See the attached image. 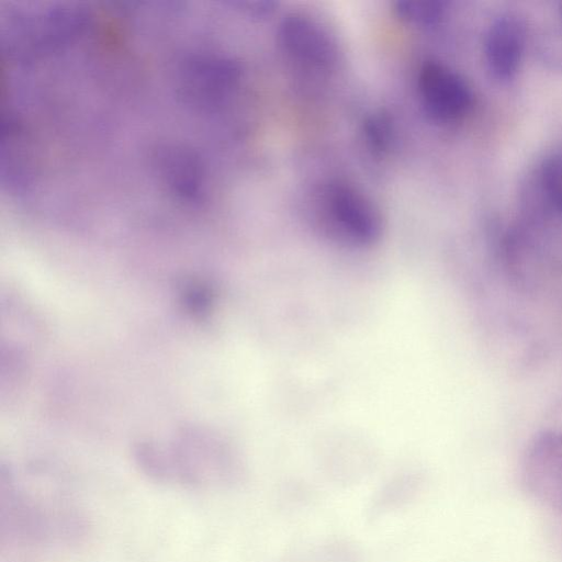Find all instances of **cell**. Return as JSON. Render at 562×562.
<instances>
[{"instance_id": "1", "label": "cell", "mask_w": 562, "mask_h": 562, "mask_svg": "<svg viewBox=\"0 0 562 562\" xmlns=\"http://www.w3.org/2000/svg\"><path fill=\"white\" fill-rule=\"evenodd\" d=\"M326 218L340 240L352 246L374 245L382 234V217L374 203L359 189L331 183L325 192Z\"/></svg>"}, {"instance_id": "2", "label": "cell", "mask_w": 562, "mask_h": 562, "mask_svg": "<svg viewBox=\"0 0 562 562\" xmlns=\"http://www.w3.org/2000/svg\"><path fill=\"white\" fill-rule=\"evenodd\" d=\"M277 38L286 57L305 68L330 70L339 60L336 36L311 14L293 12L285 15L279 23Z\"/></svg>"}, {"instance_id": "3", "label": "cell", "mask_w": 562, "mask_h": 562, "mask_svg": "<svg viewBox=\"0 0 562 562\" xmlns=\"http://www.w3.org/2000/svg\"><path fill=\"white\" fill-rule=\"evenodd\" d=\"M417 87L425 112L436 121L460 119L473 103V93L467 80L439 61L429 60L420 67Z\"/></svg>"}, {"instance_id": "4", "label": "cell", "mask_w": 562, "mask_h": 562, "mask_svg": "<svg viewBox=\"0 0 562 562\" xmlns=\"http://www.w3.org/2000/svg\"><path fill=\"white\" fill-rule=\"evenodd\" d=\"M525 42L526 26L517 14L502 13L491 22L485 37V56L496 78L507 80L516 74Z\"/></svg>"}, {"instance_id": "5", "label": "cell", "mask_w": 562, "mask_h": 562, "mask_svg": "<svg viewBox=\"0 0 562 562\" xmlns=\"http://www.w3.org/2000/svg\"><path fill=\"white\" fill-rule=\"evenodd\" d=\"M445 2L439 0H397L394 12L406 24L429 27L438 24L445 15Z\"/></svg>"}, {"instance_id": "6", "label": "cell", "mask_w": 562, "mask_h": 562, "mask_svg": "<svg viewBox=\"0 0 562 562\" xmlns=\"http://www.w3.org/2000/svg\"><path fill=\"white\" fill-rule=\"evenodd\" d=\"M540 176L548 198L562 211V150L552 154L543 161Z\"/></svg>"}, {"instance_id": "7", "label": "cell", "mask_w": 562, "mask_h": 562, "mask_svg": "<svg viewBox=\"0 0 562 562\" xmlns=\"http://www.w3.org/2000/svg\"><path fill=\"white\" fill-rule=\"evenodd\" d=\"M536 50L542 63L562 70V25L543 31L537 40Z\"/></svg>"}, {"instance_id": "8", "label": "cell", "mask_w": 562, "mask_h": 562, "mask_svg": "<svg viewBox=\"0 0 562 562\" xmlns=\"http://www.w3.org/2000/svg\"><path fill=\"white\" fill-rule=\"evenodd\" d=\"M366 140L371 149L382 153L386 150L392 140V126L385 115L374 114L363 124Z\"/></svg>"}]
</instances>
